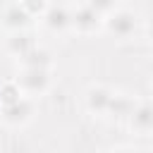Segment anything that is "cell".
Wrapping results in <instances>:
<instances>
[{"mask_svg": "<svg viewBox=\"0 0 153 153\" xmlns=\"http://www.w3.org/2000/svg\"><path fill=\"white\" fill-rule=\"evenodd\" d=\"M108 29H110L115 36L127 38V36H131V33L136 31V19H134V14H129V12H115V14L108 19Z\"/></svg>", "mask_w": 153, "mask_h": 153, "instance_id": "7a4b0ae2", "label": "cell"}, {"mask_svg": "<svg viewBox=\"0 0 153 153\" xmlns=\"http://www.w3.org/2000/svg\"><path fill=\"white\" fill-rule=\"evenodd\" d=\"M19 84L29 93H41L48 86V72L45 67H26V72L19 76Z\"/></svg>", "mask_w": 153, "mask_h": 153, "instance_id": "6da1fadb", "label": "cell"}, {"mask_svg": "<svg viewBox=\"0 0 153 153\" xmlns=\"http://www.w3.org/2000/svg\"><path fill=\"white\" fill-rule=\"evenodd\" d=\"M134 127L141 129V131H148L153 127V115H151V108L148 105H141L136 112H134Z\"/></svg>", "mask_w": 153, "mask_h": 153, "instance_id": "9c48e42d", "label": "cell"}, {"mask_svg": "<svg viewBox=\"0 0 153 153\" xmlns=\"http://www.w3.org/2000/svg\"><path fill=\"white\" fill-rule=\"evenodd\" d=\"M26 22H29V14H26L24 7H10L7 14H5V24L12 26V29H22Z\"/></svg>", "mask_w": 153, "mask_h": 153, "instance_id": "ba28073f", "label": "cell"}, {"mask_svg": "<svg viewBox=\"0 0 153 153\" xmlns=\"http://www.w3.org/2000/svg\"><path fill=\"white\" fill-rule=\"evenodd\" d=\"M69 24H74V26L81 29V31H93V29L98 26V12H93L91 7H84V10H79L74 17H69Z\"/></svg>", "mask_w": 153, "mask_h": 153, "instance_id": "277c9868", "label": "cell"}, {"mask_svg": "<svg viewBox=\"0 0 153 153\" xmlns=\"http://www.w3.org/2000/svg\"><path fill=\"white\" fill-rule=\"evenodd\" d=\"M29 48H31V43H29V38H26L24 33H14V36L10 38V50H12V53H17L19 57H22Z\"/></svg>", "mask_w": 153, "mask_h": 153, "instance_id": "30bf717a", "label": "cell"}, {"mask_svg": "<svg viewBox=\"0 0 153 153\" xmlns=\"http://www.w3.org/2000/svg\"><path fill=\"white\" fill-rule=\"evenodd\" d=\"M45 24H48L53 31H60V29H65V26L69 24V14H67L62 7H50V10L45 12Z\"/></svg>", "mask_w": 153, "mask_h": 153, "instance_id": "5b68a950", "label": "cell"}, {"mask_svg": "<svg viewBox=\"0 0 153 153\" xmlns=\"http://www.w3.org/2000/svg\"><path fill=\"white\" fill-rule=\"evenodd\" d=\"M88 7L93 10V12H108V10H112L115 7V0H88Z\"/></svg>", "mask_w": 153, "mask_h": 153, "instance_id": "8fae6325", "label": "cell"}, {"mask_svg": "<svg viewBox=\"0 0 153 153\" xmlns=\"http://www.w3.org/2000/svg\"><path fill=\"white\" fill-rule=\"evenodd\" d=\"M108 103H110V93L105 88H91L88 91V108L96 110V112H105L108 110Z\"/></svg>", "mask_w": 153, "mask_h": 153, "instance_id": "8992f818", "label": "cell"}, {"mask_svg": "<svg viewBox=\"0 0 153 153\" xmlns=\"http://www.w3.org/2000/svg\"><path fill=\"white\" fill-rule=\"evenodd\" d=\"M22 60H24L26 67H48V62H50V57H48L45 50H33V48H29L22 55Z\"/></svg>", "mask_w": 153, "mask_h": 153, "instance_id": "52a82bcc", "label": "cell"}, {"mask_svg": "<svg viewBox=\"0 0 153 153\" xmlns=\"http://www.w3.org/2000/svg\"><path fill=\"white\" fill-rule=\"evenodd\" d=\"M5 120L7 122H12V124H17V122H24V120H29V115H31V105L26 103V100H14V103H7L5 105Z\"/></svg>", "mask_w": 153, "mask_h": 153, "instance_id": "3957f363", "label": "cell"}]
</instances>
